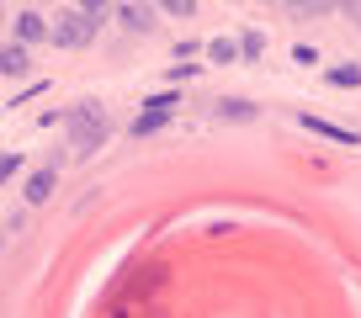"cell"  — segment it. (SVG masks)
<instances>
[{
    "label": "cell",
    "mask_w": 361,
    "mask_h": 318,
    "mask_svg": "<svg viewBox=\"0 0 361 318\" xmlns=\"http://www.w3.org/2000/svg\"><path fill=\"white\" fill-rule=\"evenodd\" d=\"M106 133H112V117H106L102 101H80L75 112H69V148H75L80 159L96 154V148L106 144Z\"/></svg>",
    "instance_id": "1"
},
{
    "label": "cell",
    "mask_w": 361,
    "mask_h": 318,
    "mask_svg": "<svg viewBox=\"0 0 361 318\" xmlns=\"http://www.w3.org/2000/svg\"><path fill=\"white\" fill-rule=\"evenodd\" d=\"M96 22H102V6H75V11H59L54 16V43H64V48H80V43H90L96 37Z\"/></svg>",
    "instance_id": "2"
},
{
    "label": "cell",
    "mask_w": 361,
    "mask_h": 318,
    "mask_svg": "<svg viewBox=\"0 0 361 318\" xmlns=\"http://www.w3.org/2000/svg\"><path fill=\"white\" fill-rule=\"evenodd\" d=\"M176 106H180V101H176V96H154V101H149V112H138V117H133V138H144V133H154V127H159V122H165V117H170V112H176Z\"/></svg>",
    "instance_id": "3"
},
{
    "label": "cell",
    "mask_w": 361,
    "mask_h": 318,
    "mask_svg": "<svg viewBox=\"0 0 361 318\" xmlns=\"http://www.w3.org/2000/svg\"><path fill=\"white\" fill-rule=\"evenodd\" d=\"M48 32H54V22H48V16L43 11H16V43H37V37H48Z\"/></svg>",
    "instance_id": "4"
},
{
    "label": "cell",
    "mask_w": 361,
    "mask_h": 318,
    "mask_svg": "<svg viewBox=\"0 0 361 318\" xmlns=\"http://www.w3.org/2000/svg\"><path fill=\"white\" fill-rule=\"evenodd\" d=\"M27 69H32V53H27L22 43H6V48H0V75H11V80H22Z\"/></svg>",
    "instance_id": "5"
},
{
    "label": "cell",
    "mask_w": 361,
    "mask_h": 318,
    "mask_svg": "<svg viewBox=\"0 0 361 318\" xmlns=\"http://www.w3.org/2000/svg\"><path fill=\"white\" fill-rule=\"evenodd\" d=\"M117 22L133 27V32H149V27H154V11H149V6H117Z\"/></svg>",
    "instance_id": "6"
},
{
    "label": "cell",
    "mask_w": 361,
    "mask_h": 318,
    "mask_svg": "<svg viewBox=\"0 0 361 318\" xmlns=\"http://www.w3.org/2000/svg\"><path fill=\"white\" fill-rule=\"evenodd\" d=\"M298 122H303L308 133H324V138H335V144H356V133H350V127H335V122H319V117H298Z\"/></svg>",
    "instance_id": "7"
},
{
    "label": "cell",
    "mask_w": 361,
    "mask_h": 318,
    "mask_svg": "<svg viewBox=\"0 0 361 318\" xmlns=\"http://www.w3.org/2000/svg\"><path fill=\"white\" fill-rule=\"evenodd\" d=\"M54 196V170H32V181H27V202H48Z\"/></svg>",
    "instance_id": "8"
},
{
    "label": "cell",
    "mask_w": 361,
    "mask_h": 318,
    "mask_svg": "<svg viewBox=\"0 0 361 318\" xmlns=\"http://www.w3.org/2000/svg\"><path fill=\"white\" fill-rule=\"evenodd\" d=\"M234 53H239V43H228V37L207 43V58H213V64H234Z\"/></svg>",
    "instance_id": "9"
},
{
    "label": "cell",
    "mask_w": 361,
    "mask_h": 318,
    "mask_svg": "<svg viewBox=\"0 0 361 318\" xmlns=\"http://www.w3.org/2000/svg\"><path fill=\"white\" fill-rule=\"evenodd\" d=\"M218 117H234V122H250V101H218Z\"/></svg>",
    "instance_id": "10"
},
{
    "label": "cell",
    "mask_w": 361,
    "mask_h": 318,
    "mask_svg": "<svg viewBox=\"0 0 361 318\" xmlns=\"http://www.w3.org/2000/svg\"><path fill=\"white\" fill-rule=\"evenodd\" d=\"M239 53H245V58H260V53H266V37H260V32H245V37H239Z\"/></svg>",
    "instance_id": "11"
},
{
    "label": "cell",
    "mask_w": 361,
    "mask_h": 318,
    "mask_svg": "<svg viewBox=\"0 0 361 318\" xmlns=\"http://www.w3.org/2000/svg\"><path fill=\"white\" fill-rule=\"evenodd\" d=\"M329 85H361V69L345 64V69H329Z\"/></svg>",
    "instance_id": "12"
},
{
    "label": "cell",
    "mask_w": 361,
    "mask_h": 318,
    "mask_svg": "<svg viewBox=\"0 0 361 318\" xmlns=\"http://www.w3.org/2000/svg\"><path fill=\"white\" fill-rule=\"evenodd\" d=\"M16 165H22L16 154H0V181H11V170H16Z\"/></svg>",
    "instance_id": "13"
}]
</instances>
